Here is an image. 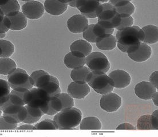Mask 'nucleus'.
<instances>
[{
  "mask_svg": "<svg viewBox=\"0 0 158 137\" xmlns=\"http://www.w3.org/2000/svg\"><path fill=\"white\" fill-rule=\"evenodd\" d=\"M68 6L64 1L54 0H47L44 4L45 11L48 13L55 16L63 15L67 10Z\"/></svg>",
  "mask_w": 158,
  "mask_h": 137,
  "instance_id": "obj_22",
  "label": "nucleus"
},
{
  "mask_svg": "<svg viewBox=\"0 0 158 137\" xmlns=\"http://www.w3.org/2000/svg\"><path fill=\"white\" fill-rule=\"evenodd\" d=\"M127 53L133 61L144 62L150 58L152 49L149 45L142 42L138 45L130 48Z\"/></svg>",
  "mask_w": 158,
  "mask_h": 137,
  "instance_id": "obj_10",
  "label": "nucleus"
},
{
  "mask_svg": "<svg viewBox=\"0 0 158 137\" xmlns=\"http://www.w3.org/2000/svg\"><path fill=\"white\" fill-rule=\"evenodd\" d=\"M67 28L73 33H83L89 25L88 19L82 15H76L72 16L67 21Z\"/></svg>",
  "mask_w": 158,
  "mask_h": 137,
  "instance_id": "obj_13",
  "label": "nucleus"
},
{
  "mask_svg": "<svg viewBox=\"0 0 158 137\" xmlns=\"http://www.w3.org/2000/svg\"><path fill=\"white\" fill-rule=\"evenodd\" d=\"M5 36H6V33H1L0 34V39H1V40L4 37H5Z\"/></svg>",
  "mask_w": 158,
  "mask_h": 137,
  "instance_id": "obj_47",
  "label": "nucleus"
},
{
  "mask_svg": "<svg viewBox=\"0 0 158 137\" xmlns=\"http://www.w3.org/2000/svg\"><path fill=\"white\" fill-rule=\"evenodd\" d=\"M91 72L88 67L85 66L73 69L71 72V78L75 82L87 83Z\"/></svg>",
  "mask_w": 158,
  "mask_h": 137,
  "instance_id": "obj_27",
  "label": "nucleus"
},
{
  "mask_svg": "<svg viewBox=\"0 0 158 137\" xmlns=\"http://www.w3.org/2000/svg\"><path fill=\"white\" fill-rule=\"evenodd\" d=\"M38 88L44 92L48 97L56 96L61 92L59 80L52 75H51L47 81Z\"/></svg>",
  "mask_w": 158,
  "mask_h": 137,
  "instance_id": "obj_21",
  "label": "nucleus"
},
{
  "mask_svg": "<svg viewBox=\"0 0 158 137\" xmlns=\"http://www.w3.org/2000/svg\"><path fill=\"white\" fill-rule=\"evenodd\" d=\"M37 130H56L57 127L54 121L50 119H45L35 126Z\"/></svg>",
  "mask_w": 158,
  "mask_h": 137,
  "instance_id": "obj_39",
  "label": "nucleus"
},
{
  "mask_svg": "<svg viewBox=\"0 0 158 137\" xmlns=\"http://www.w3.org/2000/svg\"><path fill=\"white\" fill-rule=\"evenodd\" d=\"M68 94L77 99H83L89 94L91 89L88 83L72 82L68 87Z\"/></svg>",
  "mask_w": 158,
  "mask_h": 137,
  "instance_id": "obj_16",
  "label": "nucleus"
},
{
  "mask_svg": "<svg viewBox=\"0 0 158 137\" xmlns=\"http://www.w3.org/2000/svg\"><path fill=\"white\" fill-rule=\"evenodd\" d=\"M56 96L58 99L61 111L71 108L75 105L73 98L68 94L60 93Z\"/></svg>",
  "mask_w": 158,
  "mask_h": 137,
  "instance_id": "obj_36",
  "label": "nucleus"
},
{
  "mask_svg": "<svg viewBox=\"0 0 158 137\" xmlns=\"http://www.w3.org/2000/svg\"><path fill=\"white\" fill-rule=\"evenodd\" d=\"M71 52H76L82 54L85 57L89 55L92 51V47L91 44L86 40L80 39L76 40L71 44L70 46Z\"/></svg>",
  "mask_w": 158,
  "mask_h": 137,
  "instance_id": "obj_29",
  "label": "nucleus"
},
{
  "mask_svg": "<svg viewBox=\"0 0 158 137\" xmlns=\"http://www.w3.org/2000/svg\"><path fill=\"white\" fill-rule=\"evenodd\" d=\"M6 16L9 20L10 30L21 31L27 27L28 20L23 12H13Z\"/></svg>",
  "mask_w": 158,
  "mask_h": 137,
  "instance_id": "obj_20",
  "label": "nucleus"
},
{
  "mask_svg": "<svg viewBox=\"0 0 158 137\" xmlns=\"http://www.w3.org/2000/svg\"><path fill=\"white\" fill-rule=\"evenodd\" d=\"M122 105V98L118 94L113 92L104 94L100 100V106L101 109L108 113H114L117 111Z\"/></svg>",
  "mask_w": 158,
  "mask_h": 137,
  "instance_id": "obj_11",
  "label": "nucleus"
},
{
  "mask_svg": "<svg viewBox=\"0 0 158 137\" xmlns=\"http://www.w3.org/2000/svg\"><path fill=\"white\" fill-rule=\"evenodd\" d=\"M144 33L143 43L147 44H154L158 43V27L154 25H148L142 29Z\"/></svg>",
  "mask_w": 158,
  "mask_h": 137,
  "instance_id": "obj_26",
  "label": "nucleus"
},
{
  "mask_svg": "<svg viewBox=\"0 0 158 137\" xmlns=\"http://www.w3.org/2000/svg\"><path fill=\"white\" fill-rule=\"evenodd\" d=\"M116 38V46L122 52L127 53L130 48L143 42L144 33L139 27L132 25L117 32Z\"/></svg>",
  "mask_w": 158,
  "mask_h": 137,
  "instance_id": "obj_1",
  "label": "nucleus"
},
{
  "mask_svg": "<svg viewBox=\"0 0 158 137\" xmlns=\"http://www.w3.org/2000/svg\"><path fill=\"white\" fill-rule=\"evenodd\" d=\"M135 95L143 100H151L157 92V89L150 82L143 81L135 87Z\"/></svg>",
  "mask_w": 158,
  "mask_h": 137,
  "instance_id": "obj_15",
  "label": "nucleus"
},
{
  "mask_svg": "<svg viewBox=\"0 0 158 137\" xmlns=\"http://www.w3.org/2000/svg\"><path fill=\"white\" fill-rule=\"evenodd\" d=\"M158 110L152 115H144L139 118L137 123L138 130H158Z\"/></svg>",
  "mask_w": 158,
  "mask_h": 137,
  "instance_id": "obj_17",
  "label": "nucleus"
},
{
  "mask_svg": "<svg viewBox=\"0 0 158 137\" xmlns=\"http://www.w3.org/2000/svg\"><path fill=\"white\" fill-rule=\"evenodd\" d=\"M17 67L16 63L13 59L6 58L0 59V74L2 75H9Z\"/></svg>",
  "mask_w": 158,
  "mask_h": 137,
  "instance_id": "obj_33",
  "label": "nucleus"
},
{
  "mask_svg": "<svg viewBox=\"0 0 158 137\" xmlns=\"http://www.w3.org/2000/svg\"><path fill=\"white\" fill-rule=\"evenodd\" d=\"M81 120V111L73 107L61 111L53 118L57 129L60 130L72 129L78 126Z\"/></svg>",
  "mask_w": 158,
  "mask_h": 137,
  "instance_id": "obj_2",
  "label": "nucleus"
},
{
  "mask_svg": "<svg viewBox=\"0 0 158 137\" xmlns=\"http://www.w3.org/2000/svg\"><path fill=\"white\" fill-rule=\"evenodd\" d=\"M158 91L155 93L154 95V96H153V98H152V101L154 102V103L155 105L156 106H158Z\"/></svg>",
  "mask_w": 158,
  "mask_h": 137,
  "instance_id": "obj_46",
  "label": "nucleus"
},
{
  "mask_svg": "<svg viewBox=\"0 0 158 137\" xmlns=\"http://www.w3.org/2000/svg\"><path fill=\"white\" fill-rule=\"evenodd\" d=\"M29 94V90L13 89L10 94V98L15 105L25 106L27 105Z\"/></svg>",
  "mask_w": 158,
  "mask_h": 137,
  "instance_id": "obj_25",
  "label": "nucleus"
},
{
  "mask_svg": "<svg viewBox=\"0 0 158 137\" xmlns=\"http://www.w3.org/2000/svg\"><path fill=\"white\" fill-rule=\"evenodd\" d=\"M158 71H155L152 72L150 76V82L158 90Z\"/></svg>",
  "mask_w": 158,
  "mask_h": 137,
  "instance_id": "obj_42",
  "label": "nucleus"
},
{
  "mask_svg": "<svg viewBox=\"0 0 158 137\" xmlns=\"http://www.w3.org/2000/svg\"><path fill=\"white\" fill-rule=\"evenodd\" d=\"M50 76L51 75H49L48 72L42 70L35 71L31 75L33 86L37 88H39L46 82L49 78Z\"/></svg>",
  "mask_w": 158,
  "mask_h": 137,
  "instance_id": "obj_32",
  "label": "nucleus"
},
{
  "mask_svg": "<svg viewBox=\"0 0 158 137\" xmlns=\"http://www.w3.org/2000/svg\"><path fill=\"white\" fill-rule=\"evenodd\" d=\"M10 87L9 83L1 78L0 79V103H2L10 97Z\"/></svg>",
  "mask_w": 158,
  "mask_h": 137,
  "instance_id": "obj_37",
  "label": "nucleus"
},
{
  "mask_svg": "<svg viewBox=\"0 0 158 137\" xmlns=\"http://www.w3.org/2000/svg\"><path fill=\"white\" fill-rule=\"evenodd\" d=\"M87 83L96 92L100 95L112 92L114 88L112 80L105 73L92 71Z\"/></svg>",
  "mask_w": 158,
  "mask_h": 137,
  "instance_id": "obj_3",
  "label": "nucleus"
},
{
  "mask_svg": "<svg viewBox=\"0 0 158 137\" xmlns=\"http://www.w3.org/2000/svg\"><path fill=\"white\" fill-rule=\"evenodd\" d=\"M20 6L17 0H10L0 4V13L4 16L13 12H20Z\"/></svg>",
  "mask_w": 158,
  "mask_h": 137,
  "instance_id": "obj_34",
  "label": "nucleus"
},
{
  "mask_svg": "<svg viewBox=\"0 0 158 137\" xmlns=\"http://www.w3.org/2000/svg\"><path fill=\"white\" fill-rule=\"evenodd\" d=\"M44 113L50 116L54 115L60 112L59 105L56 96L49 97L41 107Z\"/></svg>",
  "mask_w": 158,
  "mask_h": 137,
  "instance_id": "obj_30",
  "label": "nucleus"
},
{
  "mask_svg": "<svg viewBox=\"0 0 158 137\" xmlns=\"http://www.w3.org/2000/svg\"><path fill=\"white\" fill-rule=\"evenodd\" d=\"M2 117L8 122L19 124L23 122L27 117V110L25 106L17 105L12 103L4 109Z\"/></svg>",
  "mask_w": 158,
  "mask_h": 137,
  "instance_id": "obj_8",
  "label": "nucleus"
},
{
  "mask_svg": "<svg viewBox=\"0 0 158 137\" xmlns=\"http://www.w3.org/2000/svg\"><path fill=\"white\" fill-rule=\"evenodd\" d=\"M86 57L79 52H71L65 56L64 62L65 66L69 69H76L84 66Z\"/></svg>",
  "mask_w": 158,
  "mask_h": 137,
  "instance_id": "obj_18",
  "label": "nucleus"
},
{
  "mask_svg": "<svg viewBox=\"0 0 158 137\" xmlns=\"http://www.w3.org/2000/svg\"><path fill=\"white\" fill-rule=\"evenodd\" d=\"M114 29H107L99 23L89 25L83 32V36L88 43H96V41L101 36L105 35H112Z\"/></svg>",
  "mask_w": 158,
  "mask_h": 137,
  "instance_id": "obj_9",
  "label": "nucleus"
},
{
  "mask_svg": "<svg viewBox=\"0 0 158 137\" xmlns=\"http://www.w3.org/2000/svg\"><path fill=\"white\" fill-rule=\"evenodd\" d=\"M102 5L103 9L98 17V23L107 29H115L120 22V14L110 2Z\"/></svg>",
  "mask_w": 158,
  "mask_h": 137,
  "instance_id": "obj_4",
  "label": "nucleus"
},
{
  "mask_svg": "<svg viewBox=\"0 0 158 137\" xmlns=\"http://www.w3.org/2000/svg\"><path fill=\"white\" fill-rule=\"evenodd\" d=\"M8 80L12 89L30 90L34 86L31 76L28 74L26 71L21 68H16L8 75Z\"/></svg>",
  "mask_w": 158,
  "mask_h": 137,
  "instance_id": "obj_5",
  "label": "nucleus"
},
{
  "mask_svg": "<svg viewBox=\"0 0 158 137\" xmlns=\"http://www.w3.org/2000/svg\"><path fill=\"white\" fill-rule=\"evenodd\" d=\"M0 129L1 130H15L17 127L18 124L11 123L6 121L2 116L0 118Z\"/></svg>",
  "mask_w": 158,
  "mask_h": 137,
  "instance_id": "obj_41",
  "label": "nucleus"
},
{
  "mask_svg": "<svg viewBox=\"0 0 158 137\" xmlns=\"http://www.w3.org/2000/svg\"><path fill=\"white\" fill-rule=\"evenodd\" d=\"M17 130H36V128L35 126L30 125V124H27V125H24L17 127Z\"/></svg>",
  "mask_w": 158,
  "mask_h": 137,
  "instance_id": "obj_44",
  "label": "nucleus"
},
{
  "mask_svg": "<svg viewBox=\"0 0 158 137\" xmlns=\"http://www.w3.org/2000/svg\"><path fill=\"white\" fill-rule=\"evenodd\" d=\"M76 8L87 19H95L102 11L103 5L99 1L77 0Z\"/></svg>",
  "mask_w": 158,
  "mask_h": 137,
  "instance_id": "obj_7",
  "label": "nucleus"
},
{
  "mask_svg": "<svg viewBox=\"0 0 158 137\" xmlns=\"http://www.w3.org/2000/svg\"><path fill=\"white\" fill-rule=\"evenodd\" d=\"M10 29V22L6 16L0 13V34L6 33Z\"/></svg>",
  "mask_w": 158,
  "mask_h": 137,
  "instance_id": "obj_40",
  "label": "nucleus"
},
{
  "mask_svg": "<svg viewBox=\"0 0 158 137\" xmlns=\"http://www.w3.org/2000/svg\"><path fill=\"white\" fill-rule=\"evenodd\" d=\"M49 98L45 93L38 88H33L29 90L27 105L36 108H41Z\"/></svg>",
  "mask_w": 158,
  "mask_h": 137,
  "instance_id": "obj_19",
  "label": "nucleus"
},
{
  "mask_svg": "<svg viewBox=\"0 0 158 137\" xmlns=\"http://www.w3.org/2000/svg\"><path fill=\"white\" fill-rule=\"evenodd\" d=\"M22 11L29 19L38 20L43 16L45 9L44 5L39 1H29L23 5Z\"/></svg>",
  "mask_w": 158,
  "mask_h": 137,
  "instance_id": "obj_12",
  "label": "nucleus"
},
{
  "mask_svg": "<svg viewBox=\"0 0 158 137\" xmlns=\"http://www.w3.org/2000/svg\"><path fill=\"white\" fill-rule=\"evenodd\" d=\"M64 3H66L68 5L71 6L73 8H76V5L77 0H73V1H63Z\"/></svg>",
  "mask_w": 158,
  "mask_h": 137,
  "instance_id": "obj_45",
  "label": "nucleus"
},
{
  "mask_svg": "<svg viewBox=\"0 0 158 137\" xmlns=\"http://www.w3.org/2000/svg\"><path fill=\"white\" fill-rule=\"evenodd\" d=\"M109 2L114 5L118 14H127L131 16L135 11L134 5L128 0H110Z\"/></svg>",
  "mask_w": 158,
  "mask_h": 137,
  "instance_id": "obj_24",
  "label": "nucleus"
},
{
  "mask_svg": "<svg viewBox=\"0 0 158 137\" xmlns=\"http://www.w3.org/2000/svg\"><path fill=\"white\" fill-rule=\"evenodd\" d=\"M117 130H136V127L129 123H123L118 125Z\"/></svg>",
  "mask_w": 158,
  "mask_h": 137,
  "instance_id": "obj_43",
  "label": "nucleus"
},
{
  "mask_svg": "<svg viewBox=\"0 0 158 137\" xmlns=\"http://www.w3.org/2000/svg\"><path fill=\"white\" fill-rule=\"evenodd\" d=\"M85 64L92 72L106 74L111 64L107 56L100 52H91L85 59Z\"/></svg>",
  "mask_w": 158,
  "mask_h": 137,
  "instance_id": "obj_6",
  "label": "nucleus"
},
{
  "mask_svg": "<svg viewBox=\"0 0 158 137\" xmlns=\"http://www.w3.org/2000/svg\"><path fill=\"white\" fill-rule=\"evenodd\" d=\"M25 107L27 110V117L23 122L24 123H35L39 121L41 118L45 114L41 108L32 107L28 105H25Z\"/></svg>",
  "mask_w": 158,
  "mask_h": 137,
  "instance_id": "obj_28",
  "label": "nucleus"
},
{
  "mask_svg": "<svg viewBox=\"0 0 158 137\" xmlns=\"http://www.w3.org/2000/svg\"><path fill=\"white\" fill-rule=\"evenodd\" d=\"M114 87L116 88H124L131 83L130 75L123 70H116L112 71L109 74Z\"/></svg>",
  "mask_w": 158,
  "mask_h": 137,
  "instance_id": "obj_14",
  "label": "nucleus"
},
{
  "mask_svg": "<svg viewBox=\"0 0 158 137\" xmlns=\"http://www.w3.org/2000/svg\"><path fill=\"white\" fill-rule=\"evenodd\" d=\"M96 46L102 51H111L117 45V40L113 35H105L99 37L96 41Z\"/></svg>",
  "mask_w": 158,
  "mask_h": 137,
  "instance_id": "obj_23",
  "label": "nucleus"
},
{
  "mask_svg": "<svg viewBox=\"0 0 158 137\" xmlns=\"http://www.w3.org/2000/svg\"><path fill=\"white\" fill-rule=\"evenodd\" d=\"M102 125L99 118L95 117H88L81 120L80 125L81 130H99L102 129Z\"/></svg>",
  "mask_w": 158,
  "mask_h": 137,
  "instance_id": "obj_31",
  "label": "nucleus"
},
{
  "mask_svg": "<svg viewBox=\"0 0 158 137\" xmlns=\"http://www.w3.org/2000/svg\"><path fill=\"white\" fill-rule=\"evenodd\" d=\"M134 20L132 16L127 14H120V22L116 28L118 31L132 26Z\"/></svg>",
  "mask_w": 158,
  "mask_h": 137,
  "instance_id": "obj_38",
  "label": "nucleus"
},
{
  "mask_svg": "<svg viewBox=\"0 0 158 137\" xmlns=\"http://www.w3.org/2000/svg\"><path fill=\"white\" fill-rule=\"evenodd\" d=\"M15 48L13 44L5 40H0V58H6L11 56L14 52Z\"/></svg>",
  "mask_w": 158,
  "mask_h": 137,
  "instance_id": "obj_35",
  "label": "nucleus"
}]
</instances>
